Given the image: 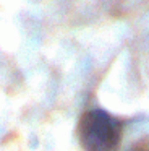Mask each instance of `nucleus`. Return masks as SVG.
Masks as SVG:
<instances>
[{
	"instance_id": "f257e3e1",
	"label": "nucleus",
	"mask_w": 149,
	"mask_h": 151,
	"mask_svg": "<svg viewBox=\"0 0 149 151\" xmlns=\"http://www.w3.org/2000/svg\"><path fill=\"white\" fill-rule=\"evenodd\" d=\"M123 124L102 109H89L80 119L78 140L83 151H117Z\"/></svg>"
},
{
	"instance_id": "f03ea898",
	"label": "nucleus",
	"mask_w": 149,
	"mask_h": 151,
	"mask_svg": "<svg viewBox=\"0 0 149 151\" xmlns=\"http://www.w3.org/2000/svg\"><path fill=\"white\" fill-rule=\"evenodd\" d=\"M130 151H149V148H141V146H138V148H133V150H130Z\"/></svg>"
}]
</instances>
